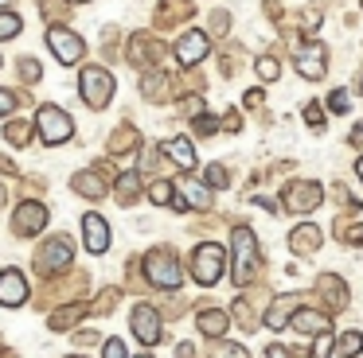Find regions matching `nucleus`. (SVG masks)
Returning a JSON list of instances; mask_svg holds the SVG:
<instances>
[{"label": "nucleus", "mask_w": 363, "mask_h": 358, "mask_svg": "<svg viewBox=\"0 0 363 358\" xmlns=\"http://www.w3.org/2000/svg\"><path fill=\"white\" fill-rule=\"evenodd\" d=\"M230 253H235V272H230V280H235L238 288H246L262 269L258 238H254L250 226H235V233H230Z\"/></svg>", "instance_id": "1"}, {"label": "nucleus", "mask_w": 363, "mask_h": 358, "mask_svg": "<svg viewBox=\"0 0 363 358\" xmlns=\"http://www.w3.org/2000/svg\"><path fill=\"white\" fill-rule=\"evenodd\" d=\"M145 277H149V284L157 288H168V292H176V288L184 284V272H180V261H176V253L168 246H157L145 253Z\"/></svg>", "instance_id": "2"}, {"label": "nucleus", "mask_w": 363, "mask_h": 358, "mask_svg": "<svg viewBox=\"0 0 363 358\" xmlns=\"http://www.w3.org/2000/svg\"><path fill=\"white\" fill-rule=\"evenodd\" d=\"M223 265H227V253H223L219 241H203V246L191 249V277H196V284L211 288L223 277Z\"/></svg>", "instance_id": "3"}, {"label": "nucleus", "mask_w": 363, "mask_h": 358, "mask_svg": "<svg viewBox=\"0 0 363 358\" xmlns=\"http://www.w3.org/2000/svg\"><path fill=\"white\" fill-rule=\"evenodd\" d=\"M35 132H40L43 144H63V140H71L74 121L59 105H40L35 109Z\"/></svg>", "instance_id": "4"}, {"label": "nucleus", "mask_w": 363, "mask_h": 358, "mask_svg": "<svg viewBox=\"0 0 363 358\" xmlns=\"http://www.w3.org/2000/svg\"><path fill=\"white\" fill-rule=\"evenodd\" d=\"M79 93H82V101H86L90 109L110 105L113 74H110V70H102V67H86V70H82V78H79Z\"/></svg>", "instance_id": "5"}, {"label": "nucleus", "mask_w": 363, "mask_h": 358, "mask_svg": "<svg viewBox=\"0 0 363 358\" xmlns=\"http://www.w3.org/2000/svg\"><path fill=\"white\" fill-rule=\"evenodd\" d=\"M71 261H74V246H71V238H48L40 249H35V269L40 272H67L71 269Z\"/></svg>", "instance_id": "6"}, {"label": "nucleus", "mask_w": 363, "mask_h": 358, "mask_svg": "<svg viewBox=\"0 0 363 358\" xmlns=\"http://www.w3.org/2000/svg\"><path fill=\"white\" fill-rule=\"evenodd\" d=\"M281 202L289 210H297V214H308V210H316L324 202V187L313 183V179H289L281 187Z\"/></svg>", "instance_id": "7"}, {"label": "nucleus", "mask_w": 363, "mask_h": 358, "mask_svg": "<svg viewBox=\"0 0 363 358\" xmlns=\"http://www.w3.org/2000/svg\"><path fill=\"white\" fill-rule=\"evenodd\" d=\"M48 47L55 51V59L63 62V67H71V62H79L82 54H86V43H82V35H74V31L67 28H48Z\"/></svg>", "instance_id": "8"}, {"label": "nucleus", "mask_w": 363, "mask_h": 358, "mask_svg": "<svg viewBox=\"0 0 363 358\" xmlns=\"http://www.w3.org/2000/svg\"><path fill=\"white\" fill-rule=\"evenodd\" d=\"M129 62H137L141 70L160 67V62H164V47H160V39L149 35V31L133 35V39H129Z\"/></svg>", "instance_id": "9"}, {"label": "nucleus", "mask_w": 363, "mask_h": 358, "mask_svg": "<svg viewBox=\"0 0 363 358\" xmlns=\"http://www.w3.org/2000/svg\"><path fill=\"white\" fill-rule=\"evenodd\" d=\"M110 179H118L110 168H90V171H79V175H71V191L86 195V199H102L106 191H110Z\"/></svg>", "instance_id": "10"}, {"label": "nucleus", "mask_w": 363, "mask_h": 358, "mask_svg": "<svg viewBox=\"0 0 363 358\" xmlns=\"http://www.w3.org/2000/svg\"><path fill=\"white\" fill-rule=\"evenodd\" d=\"M43 226H48V207H43V202H20L16 214H12V230H16L20 238H32Z\"/></svg>", "instance_id": "11"}, {"label": "nucleus", "mask_w": 363, "mask_h": 358, "mask_svg": "<svg viewBox=\"0 0 363 358\" xmlns=\"http://www.w3.org/2000/svg\"><path fill=\"white\" fill-rule=\"evenodd\" d=\"M133 335L145 347H157L160 342V311L152 304H137L133 308Z\"/></svg>", "instance_id": "12"}, {"label": "nucleus", "mask_w": 363, "mask_h": 358, "mask_svg": "<svg viewBox=\"0 0 363 358\" xmlns=\"http://www.w3.org/2000/svg\"><path fill=\"white\" fill-rule=\"evenodd\" d=\"M207 51H211L207 31H184L180 43H176V59H180V67H196V62H203Z\"/></svg>", "instance_id": "13"}, {"label": "nucleus", "mask_w": 363, "mask_h": 358, "mask_svg": "<svg viewBox=\"0 0 363 358\" xmlns=\"http://www.w3.org/2000/svg\"><path fill=\"white\" fill-rule=\"evenodd\" d=\"M297 70H301V78H308V82H316V78H324V70H328V54H324V47H316V43H308V47H301L297 51Z\"/></svg>", "instance_id": "14"}, {"label": "nucleus", "mask_w": 363, "mask_h": 358, "mask_svg": "<svg viewBox=\"0 0 363 358\" xmlns=\"http://www.w3.org/2000/svg\"><path fill=\"white\" fill-rule=\"evenodd\" d=\"M82 238H86L90 253H106V249H110V222L90 210V214L82 218Z\"/></svg>", "instance_id": "15"}, {"label": "nucleus", "mask_w": 363, "mask_h": 358, "mask_svg": "<svg viewBox=\"0 0 363 358\" xmlns=\"http://www.w3.org/2000/svg\"><path fill=\"white\" fill-rule=\"evenodd\" d=\"M289 327H293V331H301V335H320V331H332L328 311H320V308H297V311L289 316Z\"/></svg>", "instance_id": "16"}, {"label": "nucleus", "mask_w": 363, "mask_h": 358, "mask_svg": "<svg viewBox=\"0 0 363 358\" xmlns=\"http://www.w3.org/2000/svg\"><path fill=\"white\" fill-rule=\"evenodd\" d=\"M24 300H28V280L16 269H4L0 272V304L4 308H20Z\"/></svg>", "instance_id": "17"}, {"label": "nucleus", "mask_w": 363, "mask_h": 358, "mask_svg": "<svg viewBox=\"0 0 363 358\" xmlns=\"http://www.w3.org/2000/svg\"><path fill=\"white\" fill-rule=\"evenodd\" d=\"M316 249H320V226L301 222L297 230L289 233V253H297V257H313Z\"/></svg>", "instance_id": "18"}, {"label": "nucleus", "mask_w": 363, "mask_h": 358, "mask_svg": "<svg viewBox=\"0 0 363 358\" xmlns=\"http://www.w3.org/2000/svg\"><path fill=\"white\" fill-rule=\"evenodd\" d=\"M316 292L324 296L328 311H340V308L347 304V284L336 277V272H324V277H316Z\"/></svg>", "instance_id": "19"}, {"label": "nucleus", "mask_w": 363, "mask_h": 358, "mask_svg": "<svg viewBox=\"0 0 363 358\" xmlns=\"http://www.w3.org/2000/svg\"><path fill=\"white\" fill-rule=\"evenodd\" d=\"M297 300H305V296H277V300L269 304V311L262 316V323H266L269 331H281V327L289 323V316L297 311Z\"/></svg>", "instance_id": "20"}, {"label": "nucleus", "mask_w": 363, "mask_h": 358, "mask_svg": "<svg viewBox=\"0 0 363 358\" xmlns=\"http://www.w3.org/2000/svg\"><path fill=\"white\" fill-rule=\"evenodd\" d=\"M196 327L207 335V339H219V335L230 327V316H227L223 308H203V311L196 316Z\"/></svg>", "instance_id": "21"}, {"label": "nucleus", "mask_w": 363, "mask_h": 358, "mask_svg": "<svg viewBox=\"0 0 363 358\" xmlns=\"http://www.w3.org/2000/svg\"><path fill=\"white\" fill-rule=\"evenodd\" d=\"M157 16H160V28H172V23H184V20H191V0H160V8H157Z\"/></svg>", "instance_id": "22"}, {"label": "nucleus", "mask_w": 363, "mask_h": 358, "mask_svg": "<svg viewBox=\"0 0 363 358\" xmlns=\"http://www.w3.org/2000/svg\"><path fill=\"white\" fill-rule=\"evenodd\" d=\"M164 152L176 160V168H184V171L196 168V144H191L188 137H172V140L164 144Z\"/></svg>", "instance_id": "23"}, {"label": "nucleus", "mask_w": 363, "mask_h": 358, "mask_svg": "<svg viewBox=\"0 0 363 358\" xmlns=\"http://www.w3.org/2000/svg\"><path fill=\"white\" fill-rule=\"evenodd\" d=\"M149 199L157 202V207H172V210H188V202L176 195V187L172 183H164V179H157V183L149 187Z\"/></svg>", "instance_id": "24"}, {"label": "nucleus", "mask_w": 363, "mask_h": 358, "mask_svg": "<svg viewBox=\"0 0 363 358\" xmlns=\"http://www.w3.org/2000/svg\"><path fill=\"white\" fill-rule=\"evenodd\" d=\"M137 144H141V137H137V129H129V125H121V129L110 137V152H113V156L137 152Z\"/></svg>", "instance_id": "25"}, {"label": "nucleus", "mask_w": 363, "mask_h": 358, "mask_svg": "<svg viewBox=\"0 0 363 358\" xmlns=\"http://www.w3.org/2000/svg\"><path fill=\"white\" fill-rule=\"evenodd\" d=\"M90 311V304H74V308H59V311H51V331H67V327L74 323V319H82Z\"/></svg>", "instance_id": "26"}, {"label": "nucleus", "mask_w": 363, "mask_h": 358, "mask_svg": "<svg viewBox=\"0 0 363 358\" xmlns=\"http://www.w3.org/2000/svg\"><path fill=\"white\" fill-rule=\"evenodd\" d=\"M137 195H141V179H137V171H121L118 175V202L121 207H133Z\"/></svg>", "instance_id": "27"}, {"label": "nucleus", "mask_w": 363, "mask_h": 358, "mask_svg": "<svg viewBox=\"0 0 363 358\" xmlns=\"http://www.w3.org/2000/svg\"><path fill=\"white\" fill-rule=\"evenodd\" d=\"M141 93H145L149 101H164V98H168V78H160V74H149V78L141 82Z\"/></svg>", "instance_id": "28"}, {"label": "nucleus", "mask_w": 363, "mask_h": 358, "mask_svg": "<svg viewBox=\"0 0 363 358\" xmlns=\"http://www.w3.org/2000/svg\"><path fill=\"white\" fill-rule=\"evenodd\" d=\"M203 183H207V187H215V191H223V187H230V171L223 168V163H207Z\"/></svg>", "instance_id": "29"}, {"label": "nucleus", "mask_w": 363, "mask_h": 358, "mask_svg": "<svg viewBox=\"0 0 363 358\" xmlns=\"http://www.w3.org/2000/svg\"><path fill=\"white\" fill-rule=\"evenodd\" d=\"M363 350V335L359 331H344L340 335V358H355Z\"/></svg>", "instance_id": "30"}, {"label": "nucleus", "mask_w": 363, "mask_h": 358, "mask_svg": "<svg viewBox=\"0 0 363 358\" xmlns=\"http://www.w3.org/2000/svg\"><path fill=\"white\" fill-rule=\"evenodd\" d=\"M20 28H24V20L16 12H0V39H16Z\"/></svg>", "instance_id": "31"}, {"label": "nucleus", "mask_w": 363, "mask_h": 358, "mask_svg": "<svg viewBox=\"0 0 363 358\" xmlns=\"http://www.w3.org/2000/svg\"><path fill=\"white\" fill-rule=\"evenodd\" d=\"M277 74H281V62H277L274 54H262L258 59V78L262 82H277Z\"/></svg>", "instance_id": "32"}, {"label": "nucleus", "mask_w": 363, "mask_h": 358, "mask_svg": "<svg viewBox=\"0 0 363 358\" xmlns=\"http://www.w3.org/2000/svg\"><path fill=\"white\" fill-rule=\"evenodd\" d=\"M28 137H32V125L28 121H9L4 125V140H12V144H24Z\"/></svg>", "instance_id": "33"}, {"label": "nucleus", "mask_w": 363, "mask_h": 358, "mask_svg": "<svg viewBox=\"0 0 363 358\" xmlns=\"http://www.w3.org/2000/svg\"><path fill=\"white\" fill-rule=\"evenodd\" d=\"M184 202H188V207H207V187H199L196 179H191V183H184V195H180Z\"/></svg>", "instance_id": "34"}, {"label": "nucleus", "mask_w": 363, "mask_h": 358, "mask_svg": "<svg viewBox=\"0 0 363 358\" xmlns=\"http://www.w3.org/2000/svg\"><path fill=\"white\" fill-rule=\"evenodd\" d=\"M332 347H336V342H332V331H320L313 339V350H308V354H313V358H328Z\"/></svg>", "instance_id": "35"}, {"label": "nucleus", "mask_w": 363, "mask_h": 358, "mask_svg": "<svg viewBox=\"0 0 363 358\" xmlns=\"http://www.w3.org/2000/svg\"><path fill=\"white\" fill-rule=\"evenodd\" d=\"M118 288H106V292L102 296H98V304H90V311H102V316H110V311H113V304H118Z\"/></svg>", "instance_id": "36"}, {"label": "nucleus", "mask_w": 363, "mask_h": 358, "mask_svg": "<svg viewBox=\"0 0 363 358\" xmlns=\"http://www.w3.org/2000/svg\"><path fill=\"white\" fill-rule=\"evenodd\" d=\"M191 129H196V137H211V132L219 129V121L207 117V113H199V117H191Z\"/></svg>", "instance_id": "37"}, {"label": "nucleus", "mask_w": 363, "mask_h": 358, "mask_svg": "<svg viewBox=\"0 0 363 358\" xmlns=\"http://www.w3.org/2000/svg\"><path fill=\"white\" fill-rule=\"evenodd\" d=\"M211 358H250V354H246V347H238V342H219Z\"/></svg>", "instance_id": "38"}, {"label": "nucleus", "mask_w": 363, "mask_h": 358, "mask_svg": "<svg viewBox=\"0 0 363 358\" xmlns=\"http://www.w3.org/2000/svg\"><path fill=\"white\" fill-rule=\"evenodd\" d=\"M347 105H352V93H347V90H332V98H328L332 113H347Z\"/></svg>", "instance_id": "39"}, {"label": "nucleus", "mask_w": 363, "mask_h": 358, "mask_svg": "<svg viewBox=\"0 0 363 358\" xmlns=\"http://www.w3.org/2000/svg\"><path fill=\"white\" fill-rule=\"evenodd\" d=\"M305 121L313 125V129H324V105L320 101H308L305 105Z\"/></svg>", "instance_id": "40"}, {"label": "nucleus", "mask_w": 363, "mask_h": 358, "mask_svg": "<svg viewBox=\"0 0 363 358\" xmlns=\"http://www.w3.org/2000/svg\"><path fill=\"white\" fill-rule=\"evenodd\" d=\"M336 230L344 233V241H347V246H363V226H347V222H340Z\"/></svg>", "instance_id": "41"}, {"label": "nucleus", "mask_w": 363, "mask_h": 358, "mask_svg": "<svg viewBox=\"0 0 363 358\" xmlns=\"http://www.w3.org/2000/svg\"><path fill=\"white\" fill-rule=\"evenodd\" d=\"M20 74H24V82H40L43 67H40L35 59H24V62H20Z\"/></svg>", "instance_id": "42"}, {"label": "nucleus", "mask_w": 363, "mask_h": 358, "mask_svg": "<svg viewBox=\"0 0 363 358\" xmlns=\"http://www.w3.org/2000/svg\"><path fill=\"white\" fill-rule=\"evenodd\" d=\"M102 358H125V342H121V339H110V342L102 347Z\"/></svg>", "instance_id": "43"}, {"label": "nucleus", "mask_w": 363, "mask_h": 358, "mask_svg": "<svg viewBox=\"0 0 363 358\" xmlns=\"http://www.w3.org/2000/svg\"><path fill=\"white\" fill-rule=\"evenodd\" d=\"M12 109H16V93H9V90H0V117H9Z\"/></svg>", "instance_id": "44"}, {"label": "nucleus", "mask_w": 363, "mask_h": 358, "mask_svg": "<svg viewBox=\"0 0 363 358\" xmlns=\"http://www.w3.org/2000/svg\"><path fill=\"white\" fill-rule=\"evenodd\" d=\"M262 101H266V93H262V90H246V98H242V105H246V109H258V105H262Z\"/></svg>", "instance_id": "45"}, {"label": "nucleus", "mask_w": 363, "mask_h": 358, "mask_svg": "<svg viewBox=\"0 0 363 358\" xmlns=\"http://www.w3.org/2000/svg\"><path fill=\"white\" fill-rule=\"evenodd\" d=\"M40 4H43V8H48V12H51V20H63V16H67L59 0H40Z\"/></svg>", "instance_id": "46"}, {"label": "nucleus", "mask_w": 363, "mask_h": 358, "mask_svg": "<svg viewBox=\"0 0 363 358\" xmlns=\"http://www.w3.org/2000/svg\"><path fill=\"white\" fill-rule=\"evenodd\" d=\"M227 113H230V109H227ZM219 125H223V129H227V132H238V129H242V121H238L235 113H230V117H223Z\"/></svg>", "instance_id": "47"}, {"label": "nucleus", "mask_w": 363, "mask_h": 358, "mask_svg": "<svg viewBox=\"0 0 363 358\" xmlns=\"http://www.w3.org/2000/svg\"><path fill=\"white\" fill-rule=\"evenodd\" d=\"M211 20H215V31H230V16L227 12H215Z\"/></svg>", "instance_id": "48"}, {"label": "nucleus", "mask_w": 363, "mask_h": 358, "mask_svg": "<svg viewBox=\"0 0 363 358\" xmlns=\"http://www.w3.org/2000/svg\"><path fill=\"white\" fill-rule=\"evenodd\" d=\"M176 358H196V347H191V342H180V347H176Z\"/></svg>", "instance_id": "49"}, {"label": "nucleus", "mask_w": 363, "mask_h": 358, "mask_svg": "<svg viewBox=\"0 0 363 358\" xmlns=\"http://www.w3.org/2000/svg\"><path fill=\"white\" fill-rule=\"evenodd\" d=\"M266 358H289V350H285V347H281V342H274V347H269V350H266Z\"/></svg>", "instance_id": "50"}, {"label": "nucleus", "mask_w": 363, "mask_h": 358, "mask_svg": "<svg viewBox=\"0 0 363 358\" xmlns=\"http://www.w3.org/2000/svg\"><path fill=\"white\" fill-rule=\"evenodd\" d=\"M352 144H359V148H363V121L352 129Z\"/></svg>", "instance_id": "51"}, {"label": "nucleus", "mask_w": 363, "mask_h": 358, "mask_svg": "<svg viewBox=\"0 0 363 358\" xmlns=\"http://www.w3.org/2000/svg\"><path fill=\"white\" fill-rule=\"evenodd\" d=\"M355 175H359V183H363V156L355 160Z\"/></svg>", "instance_id": "52"}, {"label": "nucleus", "mask_w": 363, "mask_h": 358, "mask_svg": "<svg viewBox=\"0 0 363 358\" xmlns=\"http://www.w3.org/2000/svg\"><path fill=\"white\" fill-rule=\"evenodd\" d=\"M4 202H9V191H4V183H0V207H4Z\"/></svg>", "instance_id": "53"}, {"label": "nucleus", "mask_w": 363, "mask_h": 358, "mask_svg": "<svg viewBox=\"0 0 363 358\" xmlns=\"http://www.w3.org/2000/svg\"><path fill=\"white\" fill-rule=\"evenodd\" d=\"M9 4H16V0H0V12H4V8H9Z\"/></svg>", "instance_id": "54"}, {"label": "nucleus", "mask_w": 363, "mask_h": 358, "mask_svg": "<svg viewBox=\"0 0 363 358\" xmlns=\"http://www.w3.org/2000/svg\"><path fill=\"white\" fill-rule=\"evenodd\" d=\"M67 4H86V0H67Z\"/></svg>", "instance_id": "55"}, {"label": "nucleus", "mask_w": 363, "mask_h": 358, "mask_svg": "<svg viewBox=\"0 0 363 358\" xmlns=\"http://www.w3.org/2000/svg\"><path fill=\"white\" fill-rule=\"evenodd\" d=\"M137 358H152V354H137Z\"/></svg>", "instance_id": "56"}, {"label": "nucleus", "mask_w": 363, "mask_h": 358, "mask_svg": "<svg viewBox=\"0 0 363 358\" xmlns=\"http://www.w3.org/2000/svg\"><path fill=\"white\" fill-rule=\"evenodd\" d=\"M359 93H363V82H359Z\"/></svg>", "instance_id": "57"}]
</instances>
